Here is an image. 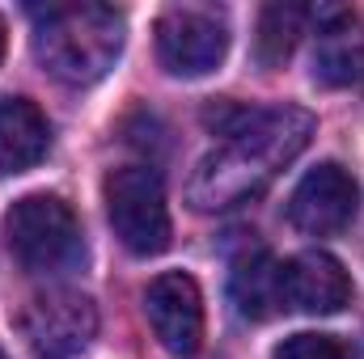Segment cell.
<instances>
[{
    "label": "cell",
    "mask_w": 364,
    "mask_h": 359,
    "mask_svg": "<svg viewBox=\"0 0 364 359\" xmlns=\"http://www.w3.org/2000/svg\"><path fill=\"white\" fill-rule=\"evenodd\" d=\"M208 123L216 127L220 148L199 161L186 186V203L195 211H229L259 199L314 136V114L301 106H220Z\"/></svg>",
    "instance_id": "cell-1"
},
{
    "label": "cell",
    "mask_w": 364,
    "mask_h": 359,
    "mask_svg": "<svg viewBox=\"0 0 364 359\" xmlns=\"http://www.w3.org/2000/svg\"><path fill=\"white\" fill-rule=\"evenodd\" d=\"M123 13L110 4H51L34 26V55L60 85L102 81L123 51Z\"/></svg>",
    "instance_id": "cell-2"
},
{
    "label": "cell",
    "mask_w": 364,
    "mask_h": 359,
    "mask_svg": "<svg viewBox=\"0 0 364 359\" xmlns=\"http://www.w3.org/2000/svg\"><path fill=\"white\" fill-rule=\"evenodd\" d=\"M4 241L30 275H68L85 263V233L60 194H26L4 216Z\"/></svg>",
    "instance_id": "cell-3"
},
{
    "label": "cell",
    "mask_w": 364,
    "mask_h": 359,
    "mask_svg": "<svg viewBox=\"0 0 364 359\" xmlns=\"http://www.w3.org/2000/svg\"><path fill=\"white\" fill-rule=\"evenodd\" d=\"M106 216L114 237L140 254L153 258L170 245L174 224H170V207H166V186L153 165H119L106 178Z\"/></svg>",
    "instance_id": "cell-4"
},
{
    "label": "cell",
    "mask_w": 364,
    "mask_h": 359,
    "mask_svg": "<svg viewBox=\"0 0 364 359\" xmlns=\"http://www.w3.org/2000/svg\"><path fill=\"white\" fill-rule=\"evenodd\" d=\"M17 334L34 359H73L97 334V309L85 292H38L17 313Z\"/></svg>",
    "instance_id": "cell-5"
},
{
    "label": "cell",
    "mask_w": 364,
    "mask_h": 359,
    "mask_svg": "<svg viewBox=\"0 0 364 359\" xmlns=\"http://www.w3.org/2000/svg\"><path fill=\"white\" fill-rule=\"evenodd\" d=\"M229 51V17L216 4H170L157 17V60L174 77H208Z\"/></svg>",
    "instance_id": "cell-6"
},
{
    "label": "cell",
    "mask_w": 364,
    "mask_h": 359,
    "mask_svg": "<svg viewBox=\"0 0 364 359\" xmlns=\"http://www.w3.org/2000/svg\"><path fill=\"white\" fill-rule=\"evenodd\" d=\"M356 203H360L356 178L343 165L322 161L318 170H309L305 178L296 182V190L288 194V224L296 233H305V237H331V233H339V228L352 224Z\"/></svg>",
    "instance_id": "cell-7"
},
{
    "label": "cell",
    "mask_w": 364,
    "mask_h": 359,
    "mask_svg": "<svg viewBox=\"0 0 364 359\" xmlns=\"http://www.w3.org/2000/svg\"><path fill=\"white\" fill-rule=\"evenodd\" d=\"M144 317L157 343L178 359H191L203 343V296L199 283L182 270H166L144 287Z\"/></svg>",
    "instance_id": "cell-8"
},
{
    "label": "cell",
    "mask_w": 364,
    "mask_h": 359,
    "mask_svg": "<svg viewBox=\"0 0 364 359\" xmlns=\"http://www.w3.org/2000/svg\"><path fill=\"white\" fill-rule=\"evenodd\" d=\"M284 304L296 313H339L343 304H352V279L339 258H331L326 250H305L296 258L284 263Z\"/></svg>",
    "instance_id": "cell-9"
},
{
    "label": "cell",
    "mask_w": 364,
    "mask_h": 359,
    "mask_svg": "<svg viewBox=\"0 0 364 359\" xmlns=\"http://www.w3.org/2000/svg\"><path fill=\"white\" fill-rule=\"evenodd\" d=\"M314 81H322L331 89L364 85V26L343 9H322L318 13Z\"/></svg>",
    "instance_id": "cell-10"
},
{
    "label": "cell",
    "mask_w": 364,
    "mask_h": 359,
    "mask_svg": "<svg viewBox=\"0 0 364 359\" xmlns=\"http://www.w3.org/2000/svg\"><path fill=\"white\" fill-rule=\"evenodd\" d=\"M51 148V123L30 97H0V178L34 170Z\"/></svg>",
    "instance_id": "cell-11"
},
{
    "label": "cell",
    "mask_w": 364,
    "mask_h": 359,
    "mask_svg": "<svg viewBox=\"0 0 364 359\" xmlns=\"http://www.w3.org/2000/svg\"><path fill=\"white\" fill-rule=\"evenodd\" d=\"M229 296L237 304L242 317L250 321H272L275 313H284V263H275L272 250H250L233 263L229 275Z\"/></svg>",
    "instance_id": "cell-12"
},
{
    "label": "cell",
    "mask_w": 364,
    "mask_h": 359,
    "mask_svg": "<svg viewBox=\"0 0 364 359\" xmlns=\"http://www.w3.org/2000/svg\"><path fill=\"white\" fill-rule=\"evenodd\" d=\"M305 17H309V9H296V4H267L259 13L255 55H259L263 68H275V64H284L292 55V47L305 34Z\"/></svg>",
    "instance_id": "cell-13"
},
{
    "label": "cell",
    "mask_w": 364,
    "mask_h": 359,
    "mask_svg": "<svg viewBox=\"0 0 364 359\" xmlns=\"http://www.w3.org/2000/svg\"><path fill=\"white\" fill-rule=\"evenodd\" d=\"M272 359H356V351L335 334H292L275 347Z\"/></svg>",
    "instance_id": "cell-14"
},
{
    "label": "cell",
    "mask_w": 364,
    "mask_h": 359,
    "mask_svg": "<svg viewBox=\"0 0 364 359\" xmlns=\"http://www.w3.org/2000/svg\"><path fill=\"white\" fill-rule=\"evenodd\" d=\"M0 60H4V17H0Z\"/></svg>",
    "instance_id": "cell-15"
},
{
    "label": "cell",
    "mask_w": 364,
    "mask_h": 359,
    "mask_svg": "<svg viewBox=\"0 0 364 359\" xmlns=\"http://www.w3.org/2000/svg\"><path fill=\"white\" fill-rule=\"evenodd\" d=\"M0 359H4V355H0Z\"/></svg>",
    "instance_id": "cell-16"
}]
</instances>
